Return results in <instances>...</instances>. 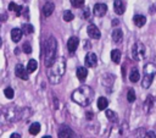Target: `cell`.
I'll list each match as a JSON object with an SVG mask.
<instances>
[{"label": "cell", "mask_w": 156, "mask_h": 138, "mask_svg": "<svg viewBox=\"0 0 156 138\" xmlns=\"http://www.w3.org/2000/svg\"><path fill=\"white\" fill-rule=\"evenodd\" d=\"M54 10H55V5H54V2L48 1V2L44 5V7H43V15H44L45 17H49V16L52 15Z\"/></svg>", "instance_id": "cell-14"}, {"label": "cell", "mask_w": 156, "mask_h": 138, "mask_svg": "<svg viewBox=\"0 0 156 138\" xmlns=\"http://www.w3.org/2000/svg\"><path fill=\"white\" fill-rule=\"evenodd\" d=\"M43 138H51V137H50V136H44Z\"/></svg>", "instance_id": "cell-38"}, {"label": "cell", "mask_w": 156, "mask_h": 138, "mask_svg": "<svg viewBox=\"0 0 156 138\" xmlns=\"http://www.w3.org/2000/svg\"><path fill=\"white\" fill-rule=\"evenodd\" d=\"M107 105H108V101H107V99L105 96H100L98 99V109L99 110H101V111L105 110L107 107Z\"/></svg>", "instance_id": "cell-21"}, {"label": "cell", "mask_w": 156, "mask_h": 138, "mask_svg": "<svg viewBox=\"0 0 156 138\" xmlns=\"http://www.w3.org/2000/svg\"><path fill=\"white\" fill-rule=\"evenodd\" d=\"M23 1H26V2H27V1H29V0H23Z\"/></svg>", "instance_id": "cell-39"}, {"label": "cell", "mask_w": 156, "mask_h": 138, "mask_svg": "<svg viewBox=\"0 0 156 138\" xmlns=\"http://www.w3.org/2000/svg\"><path fill=\"white\" fill-rule=\"evenodd\" d=\"M155 74H156V65L152 64V62H147L144 66V77H143V81H141L143 88L147 89L151 85Z\"/></svg>", "instance_id": "cell-4"}, {"label": "cell", "mask_w": 156, "mask_h": 138, "mask_svg": "<svg viewBox=\"0 0 156 138\" xmlns=\"http://www.w3.org/2000/svg\"><path fill=\"white\" fill-rule=\"evenodd\" d=\"M83 17H84L85 20L90 18V11H89V9H85V10H84V12H83Z\"/></svg>", "instance_id": "cell-34"}, {"label": "cell", "mask_w": 156, "mask_h": 138, "mask_svg": "<svg viewBox=\"0 0 156 138\" xmlns=\"http://www.w3.org/2000/svg\"><path fill=\"white\" fill-rule=\"evenodd\" d=\"M91 116H93V112H87V118H91Z\"/></svg>", "instance_id": "cell-36"}, {"label": "cell", "mask_w": 156, "mask_h": 138, "mask_svg": "<svg viewBox=\"0 0 156 138\" xmlns=\"http://www.w3.org/2000/svg\"><path fill=\"white\" fill-rule=\"evenodd\" d=\"M22 49H23V51H24L26 54H30V53H32V46H30L29 43H24L23 46H22Z\"/></svg>", "instance_id": "cell-32"}, {"label": "cell", "mask_w": 156, "mask_h": 138, "mask_svg": "<svg viewBox=\"0 0 156 138\" xmlns=\"http://www.w3.org/2000/svg\"><path fill=\"white\" fill-rule=\"evenodd\" d=\"M129 79H130V82H133V83H135V82H138V81L140 79V74H139V71H138L136 68H133V70H132V72H130V74H129Z\"/></svg>", "instance_id": "cell-24"}, {"label": "cell", "mask_w": 156, "mask_h": 138, "mask_svg": "<svg viewBox=\"0 0 156 138\" xmlns=\"http://www.w3.org/2000/svg\"><path fill=\"white\" fill-rule=\"evenodd\" d=\"M133 22L136 27H143L145 23H146V17L143 16V15H135L133 17Z\"/></svg>", "instance_id": "cell-19"}, {"label": "cell", "mask_w": 156, "mask_h": 138, "mask_svg": "<svg viewBox=\"0 0 156 138\" xmlns=\"http://www.w3.org/2000/svg\"><path fill=\"white\" fill-rule=\"evenodd\" d=\"M10 138H21V134H18V133H12V134L10 136Z\"/></svg>", "instance_id": "cell-35"}, {"label": "cell", "mask_w": 156, "mask_h": 138, "mask_svg": "<svg viewBox=\"0 0 156 138\" xmlns=\"http://www.w3.org/2000/svg\"><path fill=\"white\" fill-rule=\"evenodd\" d=\"M106 117H107L111 122H116V121H117V115H116L113 111H111V110H106Z\"/></svg>", "instance_id": "cell-29"}, {"label": "cell", "mask_w": 156, "mask_h": 138, "mask_svg": "<svg viewBox=\"0 0 156 138\" xmlns=\"http://www.w3.org/2000/svg\"><path fill=\"white\" fill-rule=\"evenodd\" d=\"M93 12H94V15L98 16V17L105 16L106 12H107V6H106V4H101V2L95 4V5H94V9H93Z\"/></svg>", "instance_id": "cell-9"}, {"label": "cell", "mask_w": 156, "mask_h": 138, "mask_svg": "<svg viewBox=\"0 0 156 138\" xmlns=\"http://www.w3.org/2000/svg\"><path fill=\"white\" fill-rule=\"evenodd\" d=\"M65 72H66V60L63 57H57L56 61L49 67V71H48V77L50 83L52 84L58 83L61 77L65 74Z\"/></svg>", "instance_id": "cell-2"}, {"label": "cell", "mask_w": 156, "mask_h": 138, "mask_svg": "<svg viewBox=\"0 0 156 138\" xmlns=\"http://www.w3.org/2000/svg\"><path fill=\"white\" fill-rule=\"evenodd\" d=\"M21 112H22V110L18 111V109L16 106H9V107H5L2 110V117L11 122V121H15V120L20 118Z\"/></svg>", "instance_id": "cell-6"}, {"label": "cell", "mask_w": 156, "mask_h": 138, "mask_svg": "<svg viewBox=\"0 0 156 138\" xmlns=\"http://www.w3.org/2000/svg\"><path fill=\"white\" fill-rule=\"evenodd\" d=\"M71 4L73 7H82L84 5V0H71Z\"/></svg>", "instance_id": "cell-31"}, {"label": "cell", "mask_w": 156, "mask_h": 138, "mask_svg": "<svg viewBox=\"0 0 156 138\" xmlns=\"http://www.w3.org/2000/svg\"><path fill=\"white\" fill-rule=\"evenodd\" d=\"M56 51H57V40L55 37H49L45 42L44 46V64L46 67H50L56 61Z\"/></svg>", "instance_id": "cell-3"}, {"label": "cell", "mask_w": 156, "mask_h": 138, "mask_svg": "<svg viewBox=\"0 0 156 138\" xmlns=\"http://www.w3.org/2000/svg\"><path fill=\"white\" fill-rule=\"evenodd\" d=\"M39 131H40V123H39V122H34V123H32V125L29 126V133H30V134L35 136V134L39 133Z\"/></svg>", "instance_id": "cell-25"}, {"label": "cell", "mask_w": 156, "mask_h": 138, "mask_svg": "<svg viewBox=\"0 0 156 138\" xmlns=\"http://www.w3.org/2000/svg\"><path fill=\"white\" fill-rule=\"evenodd\" d=\"M28 70L27 68H24V66L23 65H21V64H17L16 65V67H15V74L18 77V78H21V79H23V81H27L28 79Z\"/></svg>", "instance_id": "cell-8"}, {"label": "cell", "mask_w": 156, "mask_h": 138, "mask_svg": "<svg viewBox=\"0 0 156 138\" xmlns=\"http://www.w3.org/2000/svg\"><path fill=\"white\" fill-rule=\"evenodd\" d=\"M146 55V48L141 42H136L134 43V45L132 46V57L135 61H140L145 57Z\"/></svg>", "instance_id": "cell-5"}, {"label": "cell", "mask_w": 156, "mask_h": 138, "mask_svg": "<svg viewBox=\"0 0 156 138\" xmlns=\"http://www.w3.org/2000/svg\"><path fill=\"white\" fill-rule=\"evenodd\" d=\"M73 18H74V15L72 13V11L66 10V11L63 12V20H65L66 22H71Z\"/></svg>", "instance_id": "cell-28"}, {"label": "cell", "mask_w": 156, "mask_h": 138, "mask_svg": "<svg viewBox=\"0 0 156 138\" xmlns=\"http://www.w3.org/2000/svg\"><path fill=\"white\" fill-rule=\"evenodd\" d=\"M22 34H23V31H22V29H20V28H13V29L11 31V39H12L15 43H17V42H20V39L22 38Z\"/></svg>", "instance_id": "cell-17"}, {"label": "cell", "mask_w": 156, "mask_h": 138, "mask_svg": "<svg viewBox=\"0 0 156 138\" xmlns=\"http://www.w3.org/2000/svg\"><path fill=\"white\" fill-rule=\"evenodd\" d=\"M87 32H88V35L91 38V39H100L101 37V33H100V29L95 26V24H89L88 28H87Z\"/></svg>", "instance_id": "cell-10"}, {"label": "cell", "mask_w": 156, "mask_h": 138, "mask_svg": "<svg viewBox=\"0 0 156 138\" xmlns=\"http://www.w3.org/2000/svg\"><path fill=\"white\" fill-rule=\"evenodd\" d=\"M71 98L76 104L85 107L91 103V100L94 98V90L89 85H82L72 93Z\"/></svg>", "instance_id": "cell-1"}, {"label": "cell", "mask_w": 156, "mask_h": 138, "mask_svg": "<svg viewBox=\"0 0 156 138\" xmlns=\"http://www.w3.org/2000/svg\"><path fill=\"white\" fill-rule=\"evenodd\" d=\"M37 67H38V62H37L34 59H30V60L28 61V64H27V70H28V72H29V73L34 72V71L37 70Z\"/></svg>", "instance_id": "cell-23"}, {"label": "cell", "mask_w": 156, "mask_h": 138, "mask_svg": "<svg viewBox=\"0 0 156 138\" xmlns=\"http://www.w3.org/2000/svg\"><path fill=\"white\" fill-rule=\"evenodd\" d=\"M4 94H5V96H6L7 99H12V98H13V95H15V92H13V89H12V88L7 87V88H5V89H4Z\"/></svg>", "instance_id": "cell-30"}, {"label": "cell", "mask_w": 156, "mask_h": 138, "mask_svg": "<svg viewBox=\"0 0 156 138\" xmlns=\"http://www.w3.org/2000/svg\"><path fill=\"white\" fill-rule=\"evenodd\" d=\"M154 105H155V99L152 95H147L145 101H144V111L146 114H150L154 109Z\"/></svg>", "instance_id": "cell-13"}, {"label": "cell", "mask_w": 156, "mask_h": 138, "mask_svg": "<svg viewBox=\"0 0 156 138\" xmlns=\"http://www.w3.org/2000/svg\"><path fill=\"white\" fill-rule=\"evenodd\" d=\"M122 39H123V32H122V29H119V28L113 29V32H112V40L115 43H119V42H122Z\"/></svg>", "instance_id": "cell-20"}, {"label": "cell", "mask_w": 156, "mask_h": 138, "mask_svg": "<svg viewBox=\"0 0 156 138\" xmlns=\"http://www.w3.org/2000/svg\"><path fill=\"white\" fill-rule=\"evenodd\" d=\"M111 59H112V61L115 64H119V61H121V51L117 50V49L112 50L111 51Z\"/></svg>", "instance_id": "cell-22"}, {"label": "cell", "mask_w": 156, "mask_h": 138, "mask_svg": "<svg viewBox=\"0 0 156 138\" xmlns=\"http://www.w3.org/2000/svg\"><path fill=\"white\" fill-rule=\"evenodd\" d=\"M84 62H85V66L87 67H95L96 64H98V57H96V55L94 53H88L85 55Z\"/></svg>", "instance_id": "cell-11"}, {"label": "cell", "mask_w": 156, "mask_h": 138, "mask_svg": "<svg viewBox=\"0 0 156 138\" xmlns=\"http://www.w3.org/2000/svg\"><path fill=\"white\" fill-rule=\"evenodd\" d=\"M112 24H113V26H116V24H118V20H117V21H116V20H115V21H113V22H112Z\"/></svg>", "instance_id": "cell-37"}, {"label": "cell", "mask_w": 156, "mask_h": 138, "mask_svg": "<svg viewBox=\"0 0 156 138\" xmlns=\"http://www.w3.org/2000/svg\"><path fill=\"white\" fill-rule=\"evenodd\" d=\"M78 44H79V39L77 37H71L68 40H67V49L71 54H73L77 48H78Z\"/></svg>", "instance_id": "cell-12"}, {"label": "cell", "mask_w": 156, "mask_h": 138, "mask_svg": "<svg viewBox=\"0 0 156 138\" xmlns=\"http://www.w3.org/2000/svg\"><path fill=\"white\" fill-rule=\"evenodd\" d=\"M127 100L129 103H133L135 100V92H134L133 88H129L128 89V92H127Z\"/></svg>", "instance_id": "cell-27"}, {"label": "cell", "mask_w": 156, "mask_h": 138, "mask_svg": "<svg viewBox=\"0 0 156 138\" xmlns=\"http://www.w3.org/2000/svg\"><path fill=\"white\" fill-rule=\"evenodd\" d=\"M113 9L117 15H123L124 13V2L122 0H115L113 1Z\"/></svg>", "instance_id": "cell-15"}, {"label": "cell", "mask_w": 156, "mask_h": 138, "mask_svg": "<svg viewBox=\"0 0 156 138\" xmlns=\"http://www.w3.org/2000/svg\"><path fill=\"white\" fill-rule=\"evenodd\" d=\"M76 74H77V78H78L80 82H83V81L87 78V76H88V70H87L85 67H83V66H79V67L77 68V71H76Z\"/></svg>", "instance_id": "cell-16"}, {"label": "cell", "mask_w": 156, "mask_h": 138, "mask_svg": "<svg viewBox=\"0 0 156 138\" xmlns=\"http://www.w3.org/2000/svg\"><path fill=\"white\" fill-rule=\"evenodd\" d=\"M22 31H23V33L24 34H32L33 32H34V27L32 26V24H28V23H24L23 26H22Z\"/></svg>", "instance_id": "cell-26"}, {"label": "cell", "mask_w": 156, "mask_h": 138, "mask_svg": "<svg viewBox=\"0 0 156 138\" xmlns=\"http://www.w3.org/2000/svg\"><path fill=\"white\" fill-rule=\"evenodd\" d=\"M57 134H58V138H78L77 134L74 133V131L66 125H62L58 128Z\"/></svg>", "instance_id": "cell-7"}, {"label": "cell", "mask_w": 156, "mask_h": 138, "mask_svg": "<svg viewBox=\"0 0 156 138\" xmlns=\"http://www.w3.org/2000/svg\"><path fill=\"white\" fill-rule=\"evenodd\" d=\"M9 10L12 11L16 16H20L23 12V7L20 6V5H17V4H15V2H10L9 4Z\"/></svg>", "instance_id": "cell-18"}, {"label": "cell", "mask_w": 156, "mask_h": 138, "mask_svg": "<svg viewBox=\"0 0 156 138\" xmlns=\"http://www.w3.org/2000/svg\"><path fill=\"white\" fill-rule=\"evenodd\" d=\"M144 138H156V136H155V133L152 131H149V132L145 133V137Z\"/></svg>", "instance_id": "cell-33"}]
</instances>
